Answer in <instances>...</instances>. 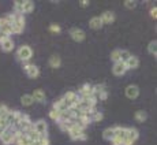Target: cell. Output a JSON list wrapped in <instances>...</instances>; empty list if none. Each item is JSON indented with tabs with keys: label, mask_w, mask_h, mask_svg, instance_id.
Wrapping results in <instances>:
<instances>
[{
	"label": "cell",
	"mask_w": 157,
	"mask_h": 145,
	"mask_svg": "<svg viewBox=\"0 0 157 145\" xmlns=\"http://www.w3.org/2000/svg\"><path fill=\"white\" fill-rule=\"evenodd\" d=\"M17 56H18V59H19L21 62H23V63L29 62V60L32 59V56H33V51H32V48H30L29 45H22V47L18 48Z\"/></svg>",
	"instance_id": "6da1fadb"
},
{
	"label": "cell",
	"mask_w": 157,
	"mask_h": 145,
	"mask_svg": "<svg viewBox=\"0 0 157 145\" xmlns=\"http://www.w3.org/2000/svg\"><path fill=\"white\" fill-rule=\"evenodd\" d=\"M23 70L26 71L29 78H37L40 75V69L37 67L36 65H30L29 62H25L23 63Z\"/></svg>",
	"instance_id": "7a4b0ae2"
},
{
	"label": "cell",
	"mask_w": 157,
	"mask_h": 145,
	"mask_svg": "<svg viewBox=\"0 0 157 145\" xmlns=\"http://www.w3.org/2000/svg\"><path fill=\"white\" fill-rule=\"evenodd\" d=\"M13 135H14V129L13 127H7L6 131L0 135V141L3 145H10L13 144Z\"/></svg>",
	"instance_id": "3957f363"
},
{
	"label": "cell",
	"mask_w": 157,
	"mask_h": 145,
	"mask_svg": "<svg viewBox=\"0 0 157 145\" xmlns=\"http://www.w3.org/2000/svg\"><path fill=\"white\" fill-rule=\"evenodd\" d=\"M70 36H71V38L74 41H83L85 40V37H86V34H85V32H83L82 29H78V28H72L70 30Z\"/></svg>",
	"instance_id": "277c9868"
},
{
	"label": "cell",
	"mask_w": 157,
	"mask_h": 145,
	"mask_svg": "<svg viewBox=\"0 0 157 145\" xmlns=\"http://www.w3.org/2000/svg\"><path fill=\"white\" fill-rule=\"evenodd\" d=\"M33 127H34V130L40 135H47L48 126H47V122H45L44 119H40V120H37V122H34L33 123Z\"/></svg>",
	"instance_id": "5b68a950"
},
{
	"label": "cell",
	"mask_w": 157,
	"mask_h": 145,
	"mask_svg": "<svg viewBox=\"0 0 157 145\" xmlns=\"http://www.w3.org/2000/svg\"><path fill=\"white\" fill-rule=\"evenodd\" d=\"M126 96H127L128 99H131V100L137 99L138 96H140V88L137 85H128L126 88Z\"/></svg>",
	"instance_id": "8992f818"
},
{
	"label": "cell",
	"mask_w": 157,
	"mask_h": 145,
	"mask_svg": "<svg viewBox=\"0 0 157 145\" xmlns=\"http://www.w3.org/2000/svg\"><path fill=\"white\" fill-rule=\"evenodd\" d=\"M126 71H127V67H126L124 63H122V62H116V63H113L112 72H113L115 75H116V77H120V75H123Z\"/></svg>",
	"instance_id": "52a82bcc"
},
{
	"label": "cell",
	"mask_w": 157,
	"mask_h": 145,
	"mask_svg": "<svg viewBox=\"0 0 157 145\" xmlns=\"http://www.w3.org/2000/svg\"><path fill=\"white\" fill-rule=\"evenodd\" d=\"M83 131H85V130H83V129H81L78 125H72L70 127V130H68L67 133H68V135L71 137V140H77V138L79 137Z\"/></svg>",
	"instance_id": "ba28073f"
},
{
	"label": "cell",
	"mask_w": 157,
	"mask_h": 145,
	"mask_svg": "<svg viewBox=\"0 0 157 145\" xmlns=\"http://www.w3.org/2000/svg\"><path fill=\"white\" fill-rule=\"evenodd\" d=\"M138 137H140V133L135 127H128L127 129V135H126V140L131 141L132 144L135 143V141L138 140Z\"/></svg>",
	"instance_id": "9c48e42d"
},
{
	"label": "cell",
	"mask_w": 157,
	"mask_h": 145,
	"mask_svg": "<svg viewBox=\"0 0 157 145\" xmlns=\"http://www.w3.org/2000/svg\"><path fill=\"white\" fill-rule=\"evenodd\" d=\"M0 47H2V49L4 51V52H10V51L14 49L15 44H14L13 38L8 37V38H6L4 41H2V43H0Z\"/></svg>",
	"instance_id": "30bf717a"
},
{
	"label": "cell",
	"mask_w": 157,
	"mask_h": 145,
	"mask_svg": "<svg viewBox=\"0 0 157 145\" xmlns=\"http://www.w3.org/2000/svg\"><path fill=\"white\" fill-rule=\"evenodd\" d=\"M100 18L102 21V25H109V23H112L115 21V14L112 11H105V13H102Z\"/></svg>",
	"instance_id": "8fae6325"
},
{
	"label": "cell",
	"mask_w": 157,
	"mask_h": 145,
	"mask_svg": "<svg viewBox=\"0 0 157 145\" xmlns=\"http://www.w3.org/2000/svg\"><path fill=\"white\" fill-rule=\"evenodd\" d=\"M92 95H93V86L90 85V84L82 85V88H81L79 92H78V96H87V97H92Z\"/></svg>",
	"instance_id": "7c38bea8"
},
{
	"label": "cell",
	"mask_w": 157,
	"mask_h": 145,
	"mask_svg": "<svg viewBox=\"0 0 157 145\" xmlns=\"http://www.w3.org/2000/svg\"><path fill=\"white\" fill-rule=\"evenodd\" d=\"M126 67H127V70H132V69H137L138 66H140V59L137 58V56L131 55V58H130L127 62L124 63Z\"/></svg>",
	"instance_id": "4fadbf2b"
},
{
	"label": "cell",
	"mask_w": 157,
	"mask_h": 145,
	"mask_svg": "<svg viewBox=\"0 0 157 145\" xmlns=\"http://www.w3.org/2000/svg\"><path fill=\"white\" fill-rule=\"evenodd\" d=\"M32 97H33V100L37 103H44L45 101V92L41 89H36L34 92H33Z\"/></svg>",
	"instance_id": "5bb4252c"
},
{
	"label": "cell",
	"mask_w": 157,
	"mask_h": 145,
	"mask_svg": "<svg viewBox=\"0 0 157 145\" xmlns=\"http://www.w3.org/2000/svg\"><path fill=\"white\" fill-rule=\"evenodd\" d=\"M89 26L92 29H101L102 28V21H101V18L100 17H93L92 19L89 21Z\"/></svg>",
	"instance_id": "9a60e30c"
},
{
	"label": "cell",
	"mask_w": 157,
	"mask_h": 145,
	"mask_svg": "<svg viewBox=\"0 0 157 145\" xmlns=\"http://www.w3.org/2000/svg\"><path fill=\"white\" fill-rule=\"evenodd\" d=\"M63 99H64V100H68L70 103H72V104H77L78 103V99H79V96H78V93H75V92H67L66 93L64 96H63Z\"/></svg>",
	"instance_id": "2e32d148"
},
{
	"label": "cell",
	"mask_w": 157,
	"mask_h": 145,
	"mask_svg": "<svg viewBox=\"0 0 157 145\" xmlns=\"http://www.w3.org/2000/svg\"><path fill=\"white\" fill-rule=\"evenodd\" d=\"M25 28V23L23 22H13L11 23V30H13V34H21L23 32Z\"/></svg>",
	"instance_id": "e0dca14e"
},
{
	"label": "cell",
	"mask_w": 157,
	"mask_h": 145,
	"mask_svg": "<svg viewBox=\"0 0 157 145\" xmlns=\"http://www.w3.org/2000/svg\"><path fill=\"white\" fill-rule=\"evenodd\" d=\"M34 10V3L30 2V0H26L23 2V6H22V14H29Z\"/></svg>",
	"instance_id": "ac0fdd59"
},
{
	"label": "cell",
	"mask_w": 157,
	"mask_h": 145,
	"mask_svg": "<svg viewBox=\"0 0 157 145\" xmlns=\"http://www.w3.org/2000/svg\"><path fill=\"white\" fill-rule=\"evenodd\" d=\"M48 63H49V66L52 69H57V67H60V65H62V59H60V56L53 55L49 58V62Z\"/></svg>",
	"instance_id": "d6986e66"
},
{
	"label": "cell",
	"mask_w": 157,
	"mask_h": 145,
	"mask_svg": "<svg viewBox=\"0 0 157 145\" xmlns=\"http://www.w3.org/2000/svg\"><path fill=\"white\" fill-rule=\"evenodd\" d=\"M113 135H115L113 127H108V129H105V130L102 131V138H104V140H107V141H111V140H112Z\"/></svg>",
	"instance_id": "ffe728a7"
},
{
	"label": "cell",
	"mask_w": 157,
	"mask_h": 145,
	"mask_svg": "<svg viewBox=\"0 0 157 145\" xmlns=\"http://www.w3.org/2000/svg\"><path fill=\"white\" fill-rule=\"evenodd\" d=\"M21 103H22L25 107H30V105L34 103V100H33L32 95H23L22 97H21Z\"/></svg>",
	"instance_id": "44dd1931"
},
{
	"label": "cell",
	"mask_w": 157,
	"mask_h": 145,
	"mask_svg": "<svg viewBox=\"0 0 157 145\" xmlns=\"http://www.w3.org/2000/svg\"><path fill=\"white\" fill-rule=\"evenodd\" d=\"M134 118H135V120H137V122H145V120H146V118H147V114L145 112V111H137V112H135V115H134Z\"/></svg>",
	"instance_id": "7402d4cb"
},
{
	"label": "cell",
	"mask_w": 157,
	"mask_h": 145,
	"mask_svg": "<svg viewBox=\"0 0 157 145\" xmlns=\"http://www.w3.org/2000/svg\"><path fill=\"white\" fill-rule=\"evenodd\" d=\"M130 58H131V53H130L127 49H120V60H119V62L126 63Z\"/></svg>",
	"instance_id": "603a6c76"
},
{
	"label": "cell",
	"mask_w": 157,
	"mask_h": 145,
	"mask_svg": "<svg viewBox=\"0 0 157 145\" xmlns=\"http://www.w3.org/2000/svg\"><path fill=\"white\" fill-rule=\"evenodd\" d=\"M26 135H28V138H29L30 141H32V143H33V141H38V140H40V137H41V135L38 134V133L36 131V130L28 131V133H26Z\"/></svg>",
	"instance_id": "cb8c5ba5"
},
{
	"label": "cell",
	"mask_w": 157,
	"mask_h": 145,
	"mask_svg": "<svg viewBox=\"0 0 157 145\" xmlns=\"http://www.w3.org/2000/svg\"><path fill=\"white\" fill-rule=\"evenodd\" d=\"M147 52H149L150 55L156 56V53H157V43L156 41H150L149 43V45H147Z\"/></svg>",
	"instance_id": "d4e9b609"
},
{
	"label": "cell",
	"mask_w": 157,
	"mask_h": 145,
	"mask_svg": "<svg viewBox=\"0 0 157 145\" xmlns=\"http://www.w3.org/2000/svg\"><path fill=\"white\" fill-rule=\"evenodd\" d=\"M8 112H10V108L2 103V104H0V119H6V116H7Z\"/></svg>",
	"instance_id": "484cf974"
},
{
	"label": "cell",
	"mask_w": 157,
	"mask_h": 145,
	"mask_svg": "<svg viewBox=\"0 0 157 145\" xmlns=\"http://www.w3.org/2000/svg\"><path fill=\"white\" fill-rule=\"evenodd\" d=\"M30 144H32V141H30L29 138H28V135L22 133V135L19 137V141H18L17 145H30Z\"/></svg>",
	"instance_id": "4316f807"
},
{
	"label": "cell",
	"mask_w": 157,
	"mask_h": 145,
	"mask_svg": "<svg viewBox=\"0 0 157 145\" xmlns=\"http://www.w3.org/2000/svg\"><path fill=\"white\" fill-rule=\"evenodd\" d=\"M111 60H112L113 63L119 62L120 60V49H113L112 52H111Z\"/></svg>",
	"instance_id": "83f0119b"
},
{
	"label": "cell",
	"mask_w": 157,
	"mask_h": 145,
	"mask_svg": "<svg viewBox=\"0 0 157 145\" xmlns=\"http://www.w3.org/2000/svg\"><path fill=\"white\" fill-rule=\"evenodd\" d=\"M49 118L52 120H55V122H57V120H59V118H60V111H57V110H51L49 111Z\"/></svg>",
	"instance_id": "f1b7e54d"
},
{
	"label": "cell",
	"mask_w": 157,
	"mask_h": 145,
	"mask_svg": "<svg viewBox=\"0 0 157 145\" xmlns=\"http://www.w3.org/2000/svg\"><path fill=\"white\" fill-rule=\"evenodd\" d=\"M102 118H104V115H102L100 111H96V112L90 116V120H92V122H100Z\"/></svg>",
	"instance_id": "f546056e"
},
{
	"label": "cell",
	"mask_w": 157,
	"mask_h": 145,
	"mask_svg": "<svg viewBox=\"0 0 157 145\" xmlns=\"http://www.w3.org/2000/svg\"><path fill=\"white\" fill-rule=\"evenodd\" d=\"M22 6H23V2H21V0H17V2H14V10H15V13L22 14Z\"/></svg>",
	"instance_id": "4dcf8cb0"
},
{
	"label": "cell",
	"mask_w": 157,
	"mask_h": 145,
	"mask_svg": "<svg viewBox=\"0 0 157 145\" xmlns=\"http://www.w3.org/2000/svg\"><path fill=\"white\" fill-rule=\"evenodd\" d=\"M135 6H137V2H134V0H126L124 2V7L128 8V10L135 8Z\"/></svg>",
	"instance_id": "1f68e13d"
},
{
	"label": "cell",
	"mask_w": 157,
	"mask_h": 145,
	"mask_svg": "<svg viewBox=\"0 0 157 145\" xmlns=\"http://www.w3.org/2000/svg\"><path fill=\"white\" fill-rule=\"evenodd\" d=\"M7 127H8V125H7V122H6V119H0V135L6 131Z\"/></svg>",
	"instance_id": "d6a6232c"
},
{
	"label": "cell",
	"mask_w": 157,
	"mask_h": 145,
	"mask_svg": "<svg viewBox=\"0 0 157 145\" xmlns=\"http://www.w3.org/2000/svg\"><path fill=\"white\" fill-rule=\"evenodd\" d=\"M38 143H40V145H51V144H49V138H48V135H41L40 140H38Z\"/></svg>",
	"instance_id": "836d02e7"
},
{
	"label": "cell",
	"mask_w": 157,
	"mask_h": 145,
	"mask_svg": "<svg viewBox=\"0 0 157 145\" xmlns=\"http://www.w3.org/2000/svg\"><path fill=\"white\" fill-rule=\"evenodd\" d=\"M108 99V90H102V92L98 93V100H107Z\"/></svg>",
	"instance_id": "e575fe53"
},
{
	"label": "cell",
	"mask_w": 157,
	"mask_h": 145,
	"mask_svg": "<svg viewBox=\"0 0 157 145\" xmlns=\"http://www.w3.org/2000/svg\"><path fill=\"white\" fill-rule=\"evenodd\" d=\"M49 30H51V32H53V33H60V30H62V29H60L59 25H51Z\"/></svg>",
	"instance_id": "d590c367"
},
{
	"label": "cell",
	"mask_w": 157,
	"mask_h": 145,
	"mask_svg": "<svg viewBox=\"0 0 157 145\" xmlns=\"http://www.w3.org/2000/svg\"><path fill=\"white\" fill-rule=\"evenodd\" d=\"M150 15H152V18H155V19H156V17H157V8H156V6L150 8Z\"/></svg>",
	"instance_id": "8d00e7d4"
},
{
	"label": "cell",
	"mask_w": 157,
	"mask_h": 145,
	"mask_svg": "<svg viewBox=\"0 0 157 145\" xmlns=\"http://www.w3.org/2000/svg\"><path fill=\"white\" fill-rule=\"evenodd\" d=\"M86 140H87V135H86V133H85V131H83L82 134H81L79 137L77 138V141H86Z\"/></svg>",
	"instance_id": "74e56055"
},
{
	"label": "cell",
	"mask_w": 157,
	"mask_h": 145,
	"mask_svg": "<svg viewBox=\"0 0 157 145\" xmlns=\"http://www.w3.org/2000/svg\"><path fill=\"white\" fill-rule=\"evenodd\" d=\"M79 6H81V7H87V6H89V2H87V0H81Z\"/></svg>",
	"instance_id": "f35d334b"
},
{
	"label": "cell",
	"mask_w": 157,
	"mask_h": 145,
	"mask_svg": "<svg viewBox=\"0 0 157 145\" xmlns=\"http://www.w3.org/2000/svg\"><path fill=\"white\" fill-rule=\"evenodd\" d=\"M30 145H40V143H38V141H33V143L30 144Z\"/></svg>",
	"instance_id": "ab89813d"
}]
</instances>
